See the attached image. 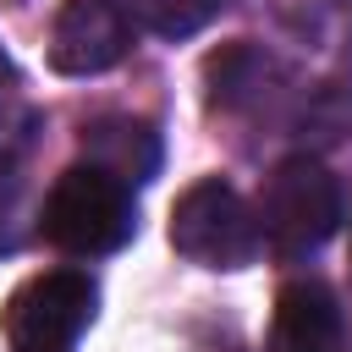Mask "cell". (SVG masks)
<instances>
[{"label": "cell", "mask_w": 352, "mask_h": 352, "mask_svg": "<svg viewBox=\"0 0 352 352\" xmlns=\"http://www.w3.org/2000/svg\"><path fill=\"white\" fill-rule=\"evenodd\" d=\"M170 248L198 270H242L264 248L258 209L231 182L204 176L170 204Z\"/></svg>", "instance_id": "1"}, {"label": "cell", "mask_w": 352, "mask_h": 352, "mask_svg": "<svg viewBox=\"0 0 352 352\" xmlns=\"http://www.w3.org/2000/svg\"><path fill=\"white\" fill-rule=\"evenodd\" d=\"M336 226H341V182L330 176V165H319L314 154L280 160L264 182V198H258L264 248L275 258H302Z\"/></svg>", "instance_id": "2"}, {"label": "cell", "mask_w": 352, "mask_h": 352, "mask_svg": "<svg viewBox=\"0 0 352 352\" xmlns=\"http://www.w3.org/2000/svg\"><path fill=\"white\" fill-rule=\"evenodd\" d=\"M132 187L99 165H72L44 198V236L66 253H116L132 236Z\"/></svg>", "instance_id": "3"}, {"label": "cell", "mask_w": 352, "mask_h": 352, "mask_svg": "<svg viewBox=\"0 0 352 352\" xmlns=\"http://www.w3.org/2000/svg\"><path fill=\"white\" fill-rule=\"evenodd\" d=\"M94 280L82 270H44L28 275L6 297V346L11 352H72L94 319Z\"/></svg>", "instance_id": "4"}, {"label": "cell", "mask_w": 352, "mask_h": 352, "mask_svg": "<svg viewBox=\"0 0 352 352\" xmlns=\"http://www.w3.org/2000/svg\"><path fill=\"white\" fill-rule=\"evenodd\" d=\"M132 50V11L121 0H60L50 22V66L66 77H99Z\"/></svg>", "instance_id": "5"}, {"label": "cell", "mask_w": 352, "mask_h": 352, "mask_svg": "<svg viewBox=\"0 0 352 352\" xmlns=\"http://www.w3.org/2000/svg\"><path fill=\"white\" fill-rule=\"evenodd\" d=\"M264 352H341V308H336L330 286H319V280L280 286Z\"/></svg>", "instance_id": "6"}, {"label": "cell", "mask_w": 352, "mask_h": 352, "mask_svg": "<svg viewBox=\"0 0 352 352\" xmlns=\"http://www.w3.org/2000/svg\"><path fill=\"white\" fill-rule=\"evenodd\" d=\"M82 148H88V165H99V170H110L116 182H148L154 170H160V138L143 126V121H121V116H110V121H94L88 126V138H82Z\"/></svg>", "instance_id": "7"}, {"label": "cell", "mask_w": 352, "mask_h": 352, "mask_svg": "<svg viewBox=\"0 0 352 352\" xmlns=\"http://www.w3.org/2000/svg\"><path fill=\"white\" fill-rule=\"evenodd\" d=\"M138 6V16L160 33V38H187V33H198L226 0H132Z\"/></svg>", "instance_id": "8"}, {"label": "cell", "mask_w": 352, "mask_h": 352, "mask_svg": "<svg viewBox=\"0 0 352 352\" xmlns=\"http://www.w3.org/2000/svg\"><path fill=\"white\" fill-rule=\"evenodd\" d=\"M11 82V60H6V50H0V88Z\"/></svg>", "instance_id": "9"}]
</instances>
